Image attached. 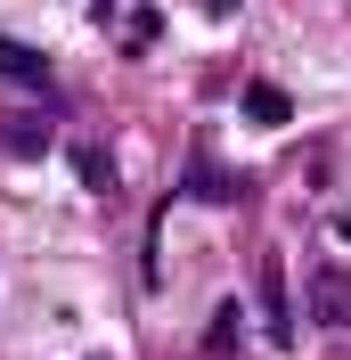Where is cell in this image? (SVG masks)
Here are the masks:
<instances>
[{"label": "cell", "mask_w": 351, "mask_h": 360, "mask_svg": "<svg viewBox=\"0 0 351 360\" xmlns=\"http://www.w3.org/2000/svg\"><path fill=\"white\" fill-rule=\"evenodd\" d=\"M303 319L310 328H351V270H335V262H319L303 278Z\"/></svg>", "instance_id": "cell-1"}, {"label": "cell", "mask_w": 351, "mask_h": 360, "mask_svg": "<svg viewBox=\"0 0 351 360\" xmlns=\"http://www.w3.org/2000/svg\"><path fill=\"white\" fill-rule=\"evenodd\" d=\"M0 82H17V90H49V82H58V66H49L41 49H25V41H8V33H0Z\"/></svg>", "instance_id": "cell-2"}, {"label": "cell", "mask_w": 351, "mask_h": 360, "mask_svg": "<svg viewBox=\"0 0 351 360\" xmlns=\"http://www.w3.org/2000/svg\"><path fill=\"white\" fill-rule=\"evenodd\" d=\"M188 197L237 205V197H245V180H237V172H220V164H204V156H197V164H188Z\"/></svg>", "instance_id": "cell-3"}, {"label": "cell", "mask_w": 351, "mask_h": 360, "mask_svg": "<svg viewBox=\"0 0 351 360\" xmlns=\"http://www.w3.org/2000/svg\"><path fill=\"white\" fill-rule=\"evenodd\" d=\"M237 107H245V123H262V131H278L286 115H294V98H286V90H270V82H253V90L237 98Z\"/></svg>", "instance_id": "cell-4"}, {"label": "cell", "mask_w": 351, "mask_h": 360, "mask_svg": "<svg viewBox=\"0 0 351 360\" xmlns=\"http://www.w3.org/2000/svg\"><path fill=\"white\" fill-rule=\"evenodd\" d=\"M0 148H8V156H41V148H49V123H33V115H0Z\"/></svg>", "instance_id": "cell-5"}, {"label": "cell", "mask_w": 351, "mask_h": 360, "mask_svg": "<svg viewBox=\"0 0 351 360\" xmlns=\"http://www.w3.org/2000/svg\"><path fill=\"white\" fill-rule=\"evenodd\" d=\"M262 311H270V344H286V287H278V262H262Z\"/></svg>", "instance_id": "cell-6"}, {"label": "cell", "mask_w": 351, "mask_h": 360, "mask_svg": "<svg viewBox=\"0 0 351 360\" xmlns=\"http://www.w3.org/2000/svg\"><path fill=\"white\" fill-rule=\"evenodd\" d=\"M74 172H82L90 188H114V156L107 148H74Z\"/></svg>", "instance_id": "cell-7"}, {"label": "cell", "mask_w": 351, "mask_h": 360, "mask_svg": "<svg viewBox=\"0 0 351 360\" xmlns=\"http://www.w3.org/2000/svg\"><path fill=\"white\" fill-rule=\"evenodd\" d=\"M213 352H220V360L237 352V311H213Z\"/></svg>", "instance_id": "cell-8"}, {"label": "cell", "mask_w": 351, "mask_h": 360, "mask_svg": "<svg viewBox=\"0 0 351 360\" xmlns=\"http://www.w3.org/2000/svg\"><path fill=\"white\" fill-rule=\"evenodd\" d=\"M197 8L204 17H237V0H197Z\"/></svg>", "instance_id": "cell-9"}, {"label": "cell", "mask_w": 351, "mask_h": 360, "mask_svg": "<svg viewBox=\"0 0 351 360\" xmlns=\"http://www.w3.org/2000/svg\"><path fill=\"white\" fill-rule=\"evenodd\" d=\"M335 229H343V238H351V205H343V213H335Z\"/></svg>", "instance_id": "cell-10"}]
</instances>
